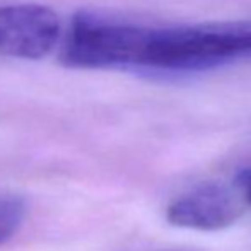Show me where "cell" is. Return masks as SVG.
Here are the masks:
<instances>
[{
  "label": "cell",
  "instance_id": "cell-1",
  "mask_svg": "<svg viewBox=\"0 0 251 251\" xmlns=\"http://www.w3.org/2000/svg\"><path fill=\"white\" fill-rule=\"evenodd\" d=\"M251 58V27L147 26L139 69L201 70Z\"/></svg>",
  "mask_w": 251,
  "mask_h": 251
},
{
  "label": "cell",
  "instance_id": "cell-2",
  "mask_svg": "<svg viewBox=\"0 0 251 251\" xmlns=\"http://www.w3.org/2000/svg\"><path fill=\"white\" fill-rule=\"evenodd\" d=\"M146 26L98 14L74 16L63 60L80 69H137Z\"/></svg>",
  "mask_w": 251,
  "mask_h": 251
},
{
  "label": "cell",
  "instance_id": "cell-3",
  "mask_svg": "<svg viewBox=\"0 0 251 251\" xmlns=\"http://www.w3.org/2000/svg\"><path fill=\"white\" fill-rule=\"evenodd\" d=\"M248 210L234 183H205L176 197L166 208L171 226L190 231L217 232L231 227Z\"/></svg>",
  "mask_w": 251,
  "mask_h": 251
},
{
  "label": "cell",
  "instance_id": "cell-4",
  "mask_svg": "<svg viewBox=\"0 0 251 251\" xmlns=\"http://www.w3.org/2000/svg\"><path fill=\"white\" fill-rule=\"evenodd\" d=\"M60 36V19L50 7L17 3L0 7V55L24 60L47 56Z\"/></svg>",
  "mask_w": 251,
  "mask_h": 251
},
{
  "label": "cell",
  "instance_id": "cell-5",
  "mask_svg": "<svg viewBox=\"0 0 251 251\" xmlns=\"http://www.w3.org/2000/svg\"><path fill=\"white\" fill-rule=\"evenodd\" d=\"M23 221V205L16 200H0V245L19 229Z\"/></svg>",
  "mask_w": 251,
  "mask_h": 251
},
{
  "label": "cell",
  "instance_id": "cell-6",
  "mask_svg": "<svg viewBox=\"0 0 251 251\" xmlns=\"http://www.w3.org/2000/svg\"><path fill=\"white\" fill-rule=\"evenodd\" d=\"M234 186L238 188V192L241 193L243 200L246 201L248 208L251 207V168H243L239 169L234 175V179H232Z\"/></svg>",
  "mask_w": 251,
  "mask_h": 251
}]
</instances>
